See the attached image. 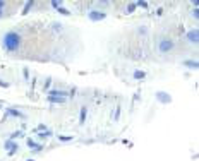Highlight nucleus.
<instances>
[{"label":"nucleus","instance_id":"7ed1b4c3","mask_svg":"<svg viewBox=\"0 0 199 161\" xmlns=\"http://www.w3.org/2000/svg\"><path fill=\"white\" fill-rule=\"evenodd\" d=\"M89 19H91V21H101V19H105V14H103V12L91 10V12H89Z\"/></svg>","mask_w":199,"mask_h":161},{"label":"nucleus","instance_id":"f8f14e48","mask_svg":"<svg viewBox=\"0 0 199 161\" xmlns=\"http://www.w3.org/2000/svg\"><path fill=\"white\" fill-rule=\"evenodd\" d=\"M137 5H141V7H148V4H146V2H137Z\"/></svg>","mask_w":199,"mask_h":161},{"label":"nucleus","instance_id":"f257e3e1","mask_svg":"<svg viewBox=\"0 0 199 161\" xmlns=\"http://www.w3.org/2000/svg\"><path fill=\"white\" fill-rule=\"evenodd\" d=\"M19 43H21V36L17 33H14V31H10V33H7L4 36V48L7 51H16L19 48Z\"/></svg>","mask_w":199,"mask_h":161},{"label":"nucleus","instance_id":"423d86ee","mask_svg":"<svg viewBox=\"0 0 199 161\" xmlns=\"http://www.w3.org/2000/svg\"><path fill=\"white\" fill-rule=\"evenodd\" d=\"M144 76H146V74H144L143 70H136V72H134V77H136V79H144Z\"/></svg>","mask_w":199,"mask_h":161},{"label":"nucleus","instance_id":"9b49d317","mask_svg":"<svg viewBox=\"0 0 199 161\" xmlns=\"http://www.w3.org/2000/svg\"><path fill=\"white\" fill-rule=\"evenodd\" d=\"M57 10H58V12H62V14H65V15L69 14V10H65V9H62V7H58Z\"/></svg>","mask_w":199,"mask_h":161},{"label":"nucleus","instance_id":"39448f33","mask_svg":"<svg viewBox=\"0 0 199 161\" xmlns=\"http://www.w3.org/2000/svg\"><path fill=\"white\" fill-rule=\"evenodd\" d=\"M7 149H9L10 153H14V149H17V144H14V142L9 140V142H7Z\"/></svg>","mask_w":199,"mask_h":161},{"label":"nucleus","instance_id":"9d476101","mask_svg":"<svg viewBox=\"0 0 199 161\" xmlns=\"http://www.w3.org/2000/svg\"><path fill=\"white\" fill-rule=\"evenodd\" d=\"M84 118H86V108L81 110V122H84Z\"/></svg>","mask_w":199,"mask_h":161},{"label":"nucleus","instance_id":"f03ea898","mask_svg":"<svg viewBox=\"0 0 199 161\" xmlns=\"http://www.w3.org/2000/svg\"><path fill=\"white\" fill-rule=\"evenodd\" d=\"M173 48V41L172 40H161V41L158 43V50L161 51V53H166V51H170Z\"/></svg>","mask_w":199,"mask_h":161},{"label":"nucleus","instance_id":"4468645a","mask_svg":"<svg viewBox=\"0 0 199 161\" xmlns=\"http://www.w3.org/2000/svg\"><path fill=\"white\" fill-rule=\"evenodd\" d=\"M4 5H5V4H4V2H0V15H2V9H4Z\"/></svg>","mask_w":199,"mask_h":161},{"label":"nucleus","instance_id":"20e7f679","mask_svg":"<svg viewBox=\"0 0 199 161\" xmlns=\"http://www.w3.org/2000/svg\"><path fill=\"white\" fill-rule=\"evenodd\" d=\"M198 35H199V31L198 29H191L189 33H187V38H189V41H192V43H198Z\"/></svg>","mask_w":199,"mask_h":161},{"label":"nucleus","instance_id":"ddd939ff","mask_svg":"<svg viewBox=\"0 0 199 161\" xmlns=\"http://www.w3.org/2000/svg\"><path fill=\"white\" fill-rule=\"evenodd\" d=\"M27 144H29V147H36V144H34L33 140H27Z\"/></svg>","mask_w":199,"mask_h":161},{"label":"nucleus","instance_id":"6e6552de","mask_svg":"<svg viewBox=\"0 0 199 161\" xmlns=\"http://www.w3.org/2000/svg\"><path fill=\"white\" fill-rule=\"evenodd\" d=\"M158 98L163 99V101H170V98H168V96H165V94H161V93H158Z\"/></svg>","mask_w":199,"mask_h":161},{"label":"nucleus","instance_id":"1a4fd4ad","mask_svg":"<svg viewBox=\"0 0 199 161\" xmlns=\"http://www.w3.org/2000/svg\"><path fill=\"white\" fill-rule=\"evenodd\" d=\"M185 65H189V67H198V62H192V60H189V62H185Z\"/></svg>","mask_w":199,"mask_h":161},{"label":"nucleus","instance_id":"0eeeda50","mask_svg":"<svg viewBox=\"0 0 199 161\" xmlns=\"http://www.w3.org/2000/svg\"><path fill=\"white\" fill-rule=\"evenodd\" d=\"M50 101H52V103H64V101H65V99L64 98H55V96H50Z\"/></svg>","mask_w":199,"mask_h":161}]
</instances>
